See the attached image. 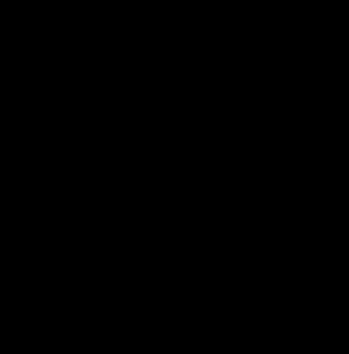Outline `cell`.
<instances>
[]
</instances>
